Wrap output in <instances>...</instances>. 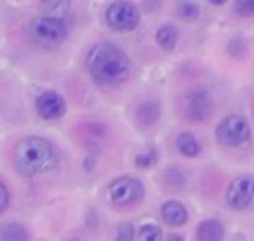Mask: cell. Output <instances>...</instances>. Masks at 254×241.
Segmentation results:
<instances>
[{
    "mask_svg": "<svg viewBox=\"0 0 254 241\" xmlns=\"http://www.w3.org/2000/svg\"><path fill=\"white\" fill-rule=\"evenodd\" d=\"M228 49H230V56H234V58H243L246 56V43H243L241 38H234V40H230V45H228Z\"/></svg>",
    "mask_w": 254,
    "mask_h": 241,
    "instance_id": "cell-20",
    "label": "cell"
},
{
    "mask_svg": "<svg viewBox=\"0 0 254 241\" xmlns=\"http://www.w3.org/2000/svg\"><path fill=\"white\" fill-rule=\"evenodd\" d=\"M138 9L131 2H125V0H119V2L110 4V9H107V22H110V27H114L119 31L134 29L138 25Z\"/></svg>",
    "mask_w": 254,
    "mask_h": 241,
    "instance_id": "cell-8",
    "label": "cell"
},
{
    "mask_svg": "<svg viewBox=\"0 0 254 241\" xmlns=\"http://www.w3.org/2000/svg\"><path fill=\"white\" fill-rule=\"evenodd\" d=\"M0 241H29V237H27L25 228H20V226L4 224L0 228Z\"/></svg>",
    "mask_w": 254,
    "mask_h": 241,
    "instance_id": "cell-16",
    "label": "cell"
},
{
    "mask_svg": "<svg viewBox=\"0 0 254 241\" xmlns=\"http://www.w3.org/2000/svg\"><path fill=\"white\" fill-rule=\"evenodd\" d=\"M210 2H212V4H223L225 0H210Z\"/></svg>",
    "mask_w": 254,
    "mask_h": 241,
    "instance_id": "cell-26",
    "label": "cell"
},
{
    "mask_svg": "<svg viewBox=\"0 0 254 241\" xmlns=\"http://www.w3.org/2000/svg\"><path fill=\"white\" fill-rule=\"evenodd\" d=\"M161 215H163V221H165L167 226H183L185 221H188V210H185V206L179 201L163 203Z\"/></svg>",
    "mask_w": 254,
    "mask_h": 241,
    "instance_id": "cell-10",
    "label": "cell"
},
{
    "mask_svg": "<svg viewBox=\"0 0 254 241\" xmlns=\"http://www.w3.org/2000/svg\"><path fill=\"white\" fill-rule=\"evenodd\" d=\"M7 201H9V194H7V188L0 183V212L7 208Z\"/></svg>",
    "mask_w": 254,
    "mask_h": 241,
    "instance_id": "cell-24",
    "label": "cell"
},
{
    "mask_svg": "<svg viewBox=\"0 0 254 241\" xmlns=\"http://www.w3.org/2000/svg\"><path fill=\"white\" fill-rule=\"evenodd\" d=\"M116 241H134V228L129 224H123L116 233Z\"/></svg>",
    "mask_w": 254,
    "mask_h": 241,
    "instance_id": "cell-21",
    "label": "cell"
},
{
    "mask_svg": "<svg viewBox=\"0 0 254 241\" xmlns=\"http://www.w3.org/2000/svg\"><path fill=\"white\" fill-rule=\"evenodd\" d=\"M36 110L47 121L61 119V116L65 114V101H63V96L56 92H45V94H40L38 101H36Z\"/></svg>",
    "mask_w": 254,
    "mask_h": 241,
    "instance_id": "cell-9",
    "label": "cell"
},
{
    "mask_svg": "<svg viewBox=\"0 0 254 241\" xmlns=\"http://www.w3.org/2000/svg\"><path fill=\"white\" fill-rule=\"evenodd\" d=\"M254 201V176L241 174L237 179H232L228 188V206L234 210H246L248 206Z\"/></svg>",
    "mask_w": 254,
    "mask_h": 241,
    "instance_id": "cell-7",
    "label": "cell"
},
{
    "mask_svg": "<svg viewBox=\"0 0 254 241\" xmlns=\"http://www.w3.org/2000/svg\"><path fill=\"white\" fill-rule=\"evenodd\" d=\"M176 13H179V18H183V20H194V18L198 16V7L192 2H181L179 7H176Z\"/></svg>",
    "mask_w": 254,
    "mask_h": 241,
    "instance_id": "cell-18",
    "label": "cell"
},
{
    "mask_svg": "<svg viewBox=\"0 0 254 241\" xmlns=\"http://www.w3.org/2000/svg\"><path fill=\"white\" fill-rule=\"evenodd\" d=\"M40 9H43V13H47L52 18H61L69 11V0H43Z\"/></svg>",
    "mask_w": 254,
    "mask_h": 241,
    "instance_id": "cell-14",
    "label": "cell"
},
{
    "mask_svg": "<svg viewBox=\"0 0 254 241\" xmlns=\"http://www.w3.org/2000/svg\"><path fill=\"white\" fill-rule=\"evenodd\" d=\"M216 139L228 148H241L250 141V123L239 114H230L216 127Z\"/></svg>",
    "mask_w": 254,
    "mask_h": 241,
    "instance_id": "cell-4",
    "label": "cell"
},
{
    "mask_svg": "<svg viewBox=\"0 0 254 241\" xmlns=\"http://www.w3.org/2000/svg\"><path fill=\"white\" fill-rule=\"evenodd\" d=\"M161 239H163L161 228H158V226H154V224L143 226V228H140V233H138V241H161Z\"/></svg>",
    "mask_w": 254,
    "mask_h": 241,
    "instance_id": "cell-17",
    "label": "cell"
},
{
    "mask_svg": "<svg viewBox=\"0 0 254 241\" xmlns=\"http://www.w3.org/2000/svg\"><path fill=\"white\" fill-rule=\"evenodd\" d=\"M214 114V103L205 89H192L185 98V116L194 123L210 121Z\"/></svg>",
    "mask_w": 254,
    "mask_h": 241,
    "instance_id": "cell-5",
    "label": "cell"
},
{
    "mask_svg": "<svg viewBox=\"0 0 254 241\" xmlns=\"http://www.w3.org/2000/svg\"><path fill=\"white\" fill-rule=\"evenodd\" d=\"M176 148H179V152L183 154V157H198V152H201V145H198L196 136L190 134V132H183V134H179V139H176Z\"/></svg>",
    "mask_w": 254,
    "mask_h": 241,
    "instance_id": "cell-12",
    "label": "cell"
},
{
    "mask_svg": "<svg viewBox=\"0 0 254 241\" xmlns=\"http://www.w3.org/2000/svg\"><path fill=\"white\" fill-rule=\"evenodd\" d=\"M165 181H167L170 185H183V183H185V176L181 174L179 170H167V172H165Z\"/></svg>",
    "mask_w": 254,
    "mask_h": 241,
    "instance_id": "cell-22",
    "label": "cell"
},
{
    "mask_svg": "<svg viewBox=\"0 0 254 241\" xmlns=\"http://www.w3.org/2000/svg\"><path fill=\"white\" fill-rule=\"evenodd\" d=\"M87 70L94 76V80L107 87L121 85L129 76V58L121 52L116 45L112 43H101L89 52L87 56Z\"/></svg>",
    "mask_w": 254,
    "mask_h": 241,
    "instance_id": "cell-1",
    "label": "cell"
},
{
    "mask_svg": "<svg viewBox=\"0 0 254 241\" xmlns=\"http://www.w3.org/2000/svg\"><path fill=\"white\" fill-rule=\"evenodd\" d=\"M154 161H156V154L154 152H147V154L136 157V165L138 167H149V165H154Z\"/></svg>",
    "mask_w": 254,
    "mask_h": 241,
    "instance_id": "cell-23",
    "label": "cell"
},
{
    "mask_svg": "<svg viewBox=\"0 0 254 241\" xmlns=\"http://www.w3.org/2000/svg\"><path fill=\"white\" fill-rule=\"evenodd\" d=\"M110 199L116 206H131V203L143 199V185H140V181L131 179V176L116 179L110 185Z\"/></svg>",
    "mask_w": 254,
    "mask_h": 241,
    "instance_id": "cell-6",
    "label": "cell"
},
{
    "mask_svg": "<svg viewBox=\"0 0 254 241\" xmlns=\"http://www.w3.org/2000/svg\"><path fill=\"white\" fill-rule=\"evenodd\" d=\"M234 11L243 18L254 16V0H237V2H234Z\"/></svg>",
    "mask_w": 254,
    "mask_h": 241,
    "instance_id": "cell-19",
    "label": "cell"
},
{
    "mask_svg": "<svg viewBox=\"0 0 254 241\" xmlns=\"http://www.w3.org/2000/svg\"><path fill=\"white\" fill-rule=\"evenodd\" d=\"M29 36L40 47H54L67 38V25L61 18L38 16L29 22Z\"/></svg>",
    "mask_w": 254,
    "mask_h": 241,
    "instance_id": "cell-3",
    "label": "cell"
},
{
    "mask_svg": "<svg viewBox=\"0 0 254 241\" xmlns=\"http://www.w3.org/2000/svg\"><path fill=\"white\" fill-rule=\"evenodd\" d=\"M223 235H225L223 224L216 221V219L203 221V224L198 226V230H196V239L198 241H221L223 239Z\"/></svg>",
    "mask_w": 254,
    "mask_h": 241,
    "instance_id": "cell-11",
    "label": "cell"
},
{
    "mask_svg": "<svg viewBox=\"0 0 254 241\" xmlns=\"http://www.w3.org/2000/svg\"><path fill=\"white\" fill-rule=\"evenodd\" d=\"M136 116H138V121L143 123V125H152V123H156L158 116H161V105H158L156 101H147L138 107Z\"/></svg>",
    "mask_w": 254,
    "mask_h": 241,
    "instance_id": "cell-13",
    "label": "cell"
},
{
    "mask_svg": "<svg viewBox=\"0 0 254 241\" xmlns=\"http://www.w3.org/2000/svg\"><path fill=\"white\" fill-rule=\"evenodd\" d=\"M165 241H183V239H181V237H179V235H170V237H167Z\"/></svg>",
    "mask_w": 254,
    "mask_h": 241,
    "instance_id": "cell-25",
    "label": "cell"
},
{
    "mask_svg": "<svg viewBox=\"0 0 254 241\" xmlns=\"http://www.w3.org/2000/svg\"><path fill=\"white\" fill-rule=\"evenodd\" d=\"M13 163H16V170L25 176L43 174V172H49L56 165V150L45 139L27 136L16 145Z\"/></svg>",
    "mask_w": 254,
    "mask_h": 241,
    "instance_id": "cell-2",
    "label": "cell"
},
{
    "mask_svg": "<svg viewBox=\"0 0 254 241\" xmlns=\"http://www.w3.org/2000/svg\"><path fill=\"white\" fill-rule=\"evenodd\" d=\"M176 40H179V31H176V27L163 25L161 29L156 31V43L161 45L163 49H172L176 45Z\"/></svg>",
    "mask_w": 254,
    "mask_h": 241,
    "instance_id": "cell-15",
    "label": "cell"
}]
</instances>
